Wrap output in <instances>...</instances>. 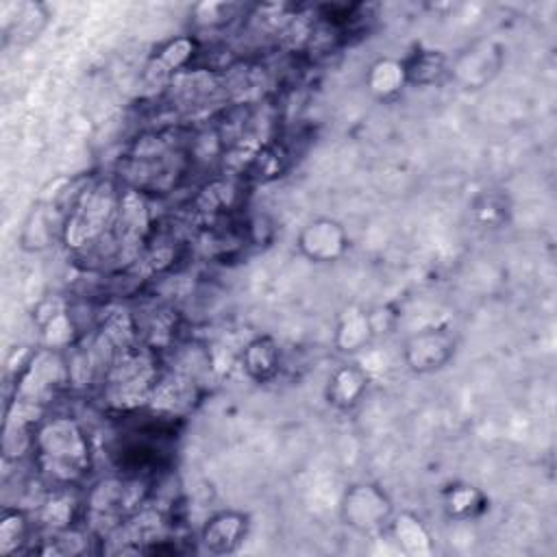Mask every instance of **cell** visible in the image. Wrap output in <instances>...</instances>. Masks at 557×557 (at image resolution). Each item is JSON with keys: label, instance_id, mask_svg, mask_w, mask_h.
Masks as SVG:
<instances>
[{"label": "cell", "instance_id": "10", "mask_svg": "<svg viewBox=\"0 0 557 557\" xmlns=\"http://www.w3.org/2000/svg\"><path fill=\"white\" fill-rule=\"evenodd\" d=\"M403 61L407 87H435L450 78V57L437 48H416Z\"/></svg>", "mask_w": 557, "mask_h": 557}, {"label": "cell", "instance_id": "14", "mask_svg": "<svg viewBox=\"0 0 557 557\" xmlns=\"http://www.w3.org/2000/svg\"><path fill=\"white\" fill-rule=\"evenodd\" d=\"M374 337L372 331V320H370V311L350 305L346 307L335 324V335H333V344L339 352L344 355H355L359 350H363Z\"/></svg>", "mask_w": 557, "mask_h": 557}, {"label": "cell", "instance_id": "11", "mask_svg": "<svg viewBox=\"0 0 557 557\" xmlns=\"http://www.w3.org/2000/svg\"><path fill=\"white\" fill-rule=\"evenodd\" d=\"M387 533L398 544V548L409 557H426L435 550L433 535H431L429 527L424 524V520L418 513H413L409 509L394 511V516L387 524Z\"/></svg>", "mask_w": 557, "mask_h": 557}, {"label": "cell", "instance_id": "2", "mask_svg": "<svg viewBox=\"0 0 557 557\" xmlns=\"http://www.w3.org/2000/svg\"><path fill=\"white\" fill-rule=\"evenodd\" d=\"M120 196L111 183H98L83 189L63 220V237L67 246H94L109 228L115 226Z\"/></svg>", "mask_w": 557, "mask_h": 557}, {"label": "cell", "instance_id": "6", "mask_svg": "<svg viewBox=\"0 0 557 557\" xmlns=\"http://www.w3.org/2000/svg\"><path fill=\"white\" fill-rule=\"evenodd\" d=\"M503 48L496 41H474L450 59V78L466 89H479L503 67Z\"/></svg>", "mask_w": 557, "mask_h": 557}, {"label": "cell", "instance_id": "15", "mask_svg": "<svg viewBox=\"0 0 557 557\" xmlns=\"http://www.w3.org/2000/svg\"><path fill=\"white\" fill-rule=\"evenodd\" d=\"M30 520L17 507H4L0 516V555L11 557L28 544Z\"/></svg>", "mask_w": 557, "mask_h": 557}, {"label": "cell", "instance_id": "12", "mask_svg": "<svg viewBox=\"0 0 557 557\" xmlns=\"http://www.w3.org/2000/svg\"><path fill=\"white\" fill-rule=\"evenodd\" d=\"M242 368L255 383H270L281 370V346L272 335L252 337L242 350Z\"/></svg>", "mask_w": 557, "mask_h": 557}, {"label": "cell", "instance_id": "17", "mask_svg": "<svg viewBox=\"0 0 557 557\" xmlns=\"http://www.w3.org/2000/svg\"><path fill=\"white\" fill-rule=\"evenodd\" d=\"M17 20L13 22V35L17 41H30L35 39L41 28L48 22V11L44 4H35V2H26L17 7Z\"/></svg>", "mask_w": 557, "mask_h": 557}, {"label": "cell", "instance_id": "20", "mask_svg": "<svg viewBox=\"0 0 557 557\" xmlns=\"http://www.w3.org/2000/svg\"><path fill=\"white\" fill-rule=\"evenodd\" d=\"M233 191H231V185L224 183V181H213L209 183L200 196H198V205L202 207V211H218L222 207H228L231 200H233Z\"/></svg>", "mask_w": 557, "mask_h": 557}, {"label": "cell", "instance_id": "7", "mask_svg": "<svg viewBox=\"0 0 557 557\" xmlns=\"http://www.w3.org/2000/svg\"><path fill=\"white\" fill-rule=\"evenodd\" d=\"M250 531V516L242 509H218L200 527L198 542L211 555H231L242 548Z\"/></svg>", "mask_w": 557, "mask_h": 557}, {"label": "cell", "instance_id": "1", "mask_svg": "<svg viewBox=\"0 0 557 557\" xmlns=\"http://www.w3.org/2000/svg\"><path fill=\"white\" fill-rule=\"evenodd\" d=\"M33 453H37L41 470L59 487L76 483L91 463L89 440L83 426L67 416H54L37 422Z\"/></svg>", "mask_w": 557, "mask_h": 557}, {"label": "cell", "instance_id": "13", "mask_svg": "<svg viewBox=\"0 0 557 557\" xmlns=\"http://www.w3.org/2000/svg\"><path fill=\"white\" fill-rule=\"evenodd\" d=\"M363 83L374 100L394 102L407 87L403 61L394 57H379L368 65Z\"/></svg>", "mask_w": 557, "mask_h": 557}, {"label": "cell", "instance_id": "3", "mask_svg": "<svg viewBox=\"0 0 557 557\" xmlns=\"http://www.w3.org/2000/svg\"><path fill=\"white\" fill-rule=\"evenodd\" d=\"M396 507L389 494L372 481H359L344 490L339 498L342 522L359 535H376L387 531Z\"/></svg>", "mask_w": 557, "mask_h": 557}, {"label": "cell", "instance_id": "18", "mask_svg": "<svg viewBox=\"0 0 557 557\" xmlns=\"http://www.w3.org/2000/svg\"><path fill=\"white\" fill-rule=\"evenodd\" d=\"M474 218L483 224V226H500L503 222H507L509 215V202L503 194L496 191H485L474 200Z\"/></svg>", "mask_w": 557, "mask_h": 557}, {"label": "cell", "instance_id": "16", "mask_svg": "<svg viewBox=\"0 0 557 557\" xmlns=\"http://www.w3.org/2000/svg\"><path fill=\"white\" fill-rule=\"evenodd\" d=\"M194 50H196V41H194V39H189V37L172 39V41H168V44L154 54L150 70H154L159 76H165V74H170L172 70L183 67V65L189 61V57L194 54Z\"/></svg>", "mask_w": 557, "mask_h": 557}, {"label": "cell", "instance_id": "9", "mask_svg": "<svg viewBox=\"0 0 557 557\" xmlns=\"http://www.w3.org/2000/svg\"><path fill=\"white\" fill-rule=\"evenodd\" d=\"M440 503L444 516L455 522H472L481 518L490 507L487 494L468 481H453L442 487Z\"/></svg>", "mask_w": 557, "mask_h": 557}, {"label": "cell", "instance_id": "8", "mask_svg": "<svg viewBox=\"0 0 557 557\" xmlns=\"http://www.w3.org/2000/svg\"><path fill=\"white\" fill-rule=\"evenodd\" d=\"M368 385L370 376L361 366L342 363L329 374L324 383V398L333 409L350 411L363 400Z\"/></svg>", "mask_w": 557, "mask_h": 557}, {"label": "cell", "instance_id": "19", "mask_svg": "<svg viewBox=\"0 0 557 557\" xmlns=\"http://www.w3.org/2000/svg\"><path fill=\"white\" fill-rule=\"evenodd\" d=\"M72 518H74V507L70 505V498L63 492L50 496L41 507V520L50 524L54 531L70 529Z\"/></svg>", "mask_w": 557, "mask_h": 557}, {"label": "cell", "instance_id": "5", "mask_svg": "<svg viewBox=\"0 0 557 557\" xmlns=\"http://www.w3.org/2000/svg\"><path fill=\"white\" fill-rule=\"evenodd\" d=\"M298 252L318 265L337 263L350 248V235L346 226L335 218H313L309 220L296 237Z\"/></svg>", "mask_w": 557, "mask_h": 557}, {"label": "cell", "instance_id": "4", "mask_svg": "<svg viewBox=\"0 0 557 557\" xmlns=\"http://www.w3.org/2000/svg\"><path fill=\"white\" fill-rule=\"evenodd\" d=\"M459 342L446 326H426L405 337L400 355L407 370L416 374H433L444 370L457 355Z\"/></svg>", "mask_w": 557, "mask_h": 557}]
</instances>
